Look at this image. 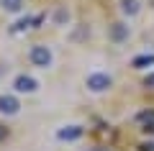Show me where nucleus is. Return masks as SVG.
<instances>
[{
	"label": "nucleus",
	"instance_id": "14",
	"mask_svg": "<svg viewBox=\"0 0 154 151\" xmlns=\"http://www.w3.org/2000/svg\"><path fill=\"white\" fill-rule=\"evenodd\" d=\"M5 136H8V128H5V125H0V141H5Z\"/></svg>",
	"mask_w": 154,
	"mask_h": 151
},
{
	"label": "nucleus",
	"instance_id": "1",
	"mask_svg": "<svg viewBox=\"0 0 154 151\" xmlns=\"http://www.w3.org/2000/svg\"><path fill=\"white\" fill-rule=\"evenodd\" d=\"M28 59H31L33 67H38V69H46V67H51V49L44 46V44H33L31 51H28Z\"/></svg>",
	"mask_w": 154,
	"mask_h": 151
},
{
	"label": "nucleus",
	"instance_id": "6",
	"mask_svg": "<svg viewBox=\"0 0 154 151\" xmlns=\"http://www.w3.org/2000/svg\"><path fill=\"white\" fill-rule=\"evenodd\" d=\"M108 36L113 38V41H123V38L128 36V26H123V23H113V26L108 28Z\"/></svg>",
	"mask_w": 154,
	"mask_h": 151
},
{
	"label": "nucleus",
	"instance_id": "7",
	"mask_svg": "<svg viewBox=\"0 0 154 151\" xmlns=\"http://www.w3.org/2000/svg\"><path fill=\"white\" fill-rule=\"evenodd\" d=\"M154 64V54H141V56H134L131 67L134 69H144V67H152Z\"/></svg>",
	"mask_w": 154,
	"mask_h": 151
},
{
	"label": "nucleus",
	"instance_id": "10",
	"mask_svg": "<svg viewBox=\"0 0 154 151\" xmlns=\"http://www.w3.org/2000/svg\"><path fill=\"white\" fill-rule=\"evenodd\" d=\"M121 11L126 13V16H136L139 13V3L136 0H121Z\"/></svg>",
	"mask_w": 154,
	"mask_h": 151
},
{
	"label": "nucleus",
	"instance_id": "4",
	"mask_svg": "<svg viewBox=\"0 0 154 151\" xmlns=\"http://www.w3.org/2000/svg\"><path fill=\"white\" fill-rule=\"evenodd\" d=\"M18 110H21V103L16 95H0V113L3 115H16Z\"/></svg>",
	"mask_w": 154,
	"mask_h": 151
},
{
	"label": "nucleus",
	"instance_id": "2",
	"mask_svg": "<svg viewBox=\"0 0 154 151\" xmlns=\"http://www.w3.org/2000/svg\"><path fill=\"white\" fill-rule=\"evenodd\" d=\"M85 85H88L90 92H105V90H110V85H113V77L105 74V72H95V74H90L88 80H85Z\"/></svg>",
	"mask_w": 154,
	"mask_h": 151
},
{
	"label": "nucleus",
	"instance_id": "5",
	"mask_svg": "<svg viewBox=\"0 0 154 151\" xmlns=\"http://www.w3.org/2000/svg\"><path fill=\"white\" fill-rule=\"evenodd\" d=\"M82 133H85L82 125H64V128L57 131V138H59V141H77Z\"/></svg>",
	"mask_w": 154,
	"mask_h": 151
},
{
	"label": "nucleus",
	"instance_id": "13",
	"mask_svg": "<svg viewBox=\"0 0 154 151\" xmlns=\"http://www.w3.org/2000/svg\"><path fill=\"white\" fill-rule=\"evenodd\" d=\"M139 151H154V143H141V146H139Z\"/></svg>",
	"mask_w": 154,
	"mask_h": 151
},
{
	"label": "nucleus",
	"instance_id": "8",
	"mask_svg": "<svg viewBox=\"0 0 154 151\" xmlns=\"http://www.w3.org/2000/svg\"><path fill=\"white\" fill-rule=\"evenodd\" d=\"M0 5L8 13H18V11H23V0H0Z\"/></svg>",
	"mask_w": 154,
	"mask_h": 151
},
{
	"label": "nucleus",
	"instance_id": "15",
	"mask_svg": "<svg viewBox=\"0 0 154 151\" xmlns=\"http://www.w3.org/2000/svg\"><path fill=\"white\" fill-rule=\"evenodd\" d=\"M90 151H108V149H90Z\"/></svg>",
	"mask_w": 154,
	"mask_h": 151
},
{
	"label": "nucleus",
	"instance_id": "12",
	"mask_svg": "<svg viewBox=\"0 0 154 151\" xmlns=\"http://www.w3.org/2000/svg\"><path fill=\"white\" fill-rule=\"evenodd\" d=\"M144 131H146V133H154V120H146V125H144Z\"/></svg>",
	"mask_w": 154,
	"mask_h": 151
},
{
	"label": "nucleus",
	"instance_id": "3",
	"mask_svg": "<svg viewBox=\"0 0 154 151\" xmlns=\"http://www.w3.org/2000/svg\"><path fill=\"white\" fill-rule=\"evenodd\" d=\"M13 90L21 92V95H23V92H26V95H31V92L38 90V82L33 80L31 74H18L16 80H13Z\"/></svg>",
	"mask_w": 154,
	"mask_h": 151
},
{
	"label": "nucleus",
	"instance_id": "9",
	"mask_svg": "<svg viewBox=\"0 0 154 151\" xmlns=\"http://www.w3.org/2000/svg\"><path fill=\"white\" fill-rule=\"evenodd\" d=\"M33 26V18H21V21H18V23H13V26H11V33H21V31H26V28H31Z\"/></svg>",
	"mask_w": 154,
	"mask_h": 151
},
{
	"label": "nucleus",
	"instance_id": "11",
	"mask_svg": "<svg viewBox=\"0 0 154 151\" xmlns=\"http://www.w3.org/2000/svg\"><path fill=\"white\" fill-rule=\"evenodd\" d=\"M144 87H146V90H154V72L144 77Z\"/></svg>",
	"mask_w": 154,
	"mask_h": 151
}]
</instances>
